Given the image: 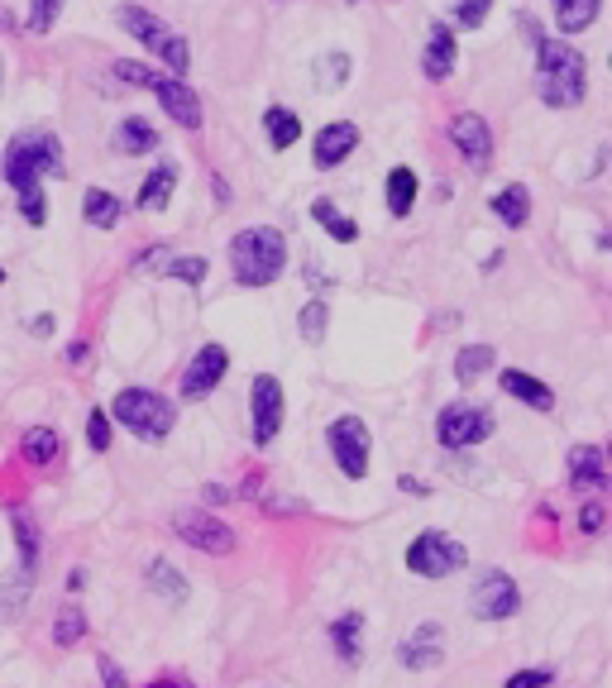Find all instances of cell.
Instances as JSON below:
<instances>
[{
  "label": "cell",
  "mask_w": 612,
  "mask_h": 688,
  "mask_svg": "<svg viewBox=\"0 0 612 688\" xmlns=\"http://www.w3.org/2000/svg\"><path fill=\"white\" fill-rule=\"evenodd\" d=\"M589 91V63L584 53L565 39H541L536 43V96L550 110H574Z\"/></svg>",
  "instance_id": "1"
},
{
  "label": "cell",
  "mask_w": 612,
  "mask_h": 688,
  "mask_svg": "<svg viewBox=\"0 0 612 688\" xmlns=\"http://www.w3.org/2000/svg\"><path fill=\"white\" fill-rule=\"evenodd\" d=\"M287 268V239L273 225H249L230 239V273L240 287H268Z\"/></svg>",
  "instance_id": "2"
},
{
  "label": "cell",
  "mask_w": 612,
  "mask_h": 688,
  "mask_svg": "<svg viewBox=\"0 0 612 688\" xmlns=\"http://www.w3.org/2000/svg\"><path fill=\"white\" fill-rule=\"evenodd\" d=\"M63 172V144L53 129H24L10 139L5 149V163H0V177L15 187V192H29V187H44V177H58Z\"/></svg>",
  "instance_id": "3"
},
{
  "label": "cell",
  "mask_w": 612,
  "mask_h": 688,
  "mask_svg": "<svg viewBox=\"0 0 612 688\" xmlns=\"http://www.w3.org/2000/svg\"><path fill=\"white\" fill-rule=\"evenodd\" d=\"M106 416L120 421L134 440H168L177 426V407L163 392H153V387H125V392H115Z\"/></svg>",
  "instance_id": "4"
},
{
  "label": "cell",
  "mask_w": 612,
  "mask_h": 688,
  "mask_svg": "<svg viewBox=\"0 0 612 688\" xmlns=\"http://www.w3.org/2000/svg\"><path fill=\"white\" fill-rule=\"evenodd\" d=\"M402 564H407V574H416V579L440 583L469 564V550H464L455 536H445V531H421V536H412Z\"/></svg>",
  "instance_id": "5"
},
{
  "label": "cell",
  "mask_w": 612,
  "mask_h": 688,
  "mask_svg": "<svg viewBox=\"0 0 612 688\" xmlns=\"http://www.w3.org/2000/svg\"><path fill=\"white\" fill-rule=\"evenodd\" d=\"M120 29H125L130 39H139L144 48H153L173 72H187V63H192L187 39H182L177 29H168V24L158 20L153 10H144V5H120Z\"/></svg>",
  "instance_id": "6"
},
{
  "label": "cell",
  "mask_w": 612,
  "mask_h": 688,
  "mask_svg": "<svg viewBox=\"0 0 612 688\" xmlns=\"http://www.w3.org/2000/svg\"><path fill=\"white\" fill-rule=\"evenodd\" d=\"M493 411L488 407H474V402H450V407H440L436 416V440L445 450H469V445H483V440H493Z\"/></svg>",
  "instance_id": "7"
},
{
  "label": "cell",
  "mask_w": 612,
  "mask_h": 688,
  "mask_svg": "<svg viewBox=\"0 0 612 688\" xmlns=\"http://www.w3.org/2000/svg\"><path fill=\"white\" fill-rule=\"evenodd\" d=\"M326 450L335 459V469L345 478H364L369 473V454H373V435L364 426V416H335L326 426Z\"/></svg>",
  "instance_id": "8"
},
{
  "label": "cell",
  "mask_w": 612,
  "mask_h": 688,
  "mask_svg": "<svg viewBox=\"0 0 612 688\" xmlns=\"http://www.w3.org/2000/svg\"><path fill=\"white\" fill-rule=\"evenodd\" d=\"M173 536L182 540V545H192V550H201V555H235V531L220 521V516L201 512V507H182V512H173Z\"/></svg>",
  "instance_id": "9"
},
{
  "label": "cell",
  "mask_w": 612,
  "mask_h": 688,
  "mask_svg": "<svg viewBox=\"0 0 612 688\" xmlns=\"http://www.w3.org/2000/svg\"><path fill=\"white\" fill-rule=\"evenodd\" d=\"M469 607H474L479 622H507V617L522 612V588H517V579L507 569H483L479 579H474Z\"/></svg>",
  "instance_id": "10"
},
{
  "label": "cell",
  "mask_w": 612,
  "mask_h": 688,
  "mask_svg": "<svg viewBox=\"0 0 612 688\" xmlns=\"http://www.w3.org/2000/svg\"><path fill=\"white\" fill-rule=\"evenodd\" d=\"M283 416H287V397H283V383L273 373H259L254 387H249V426H254V450H268L283 430Z\"/></svg>",
  "instance_id": "11"
},
{
  "label": "cell",
  "mask_w": 612,
  "mask_h": 688,
  "mask_svg": "<svg viewBox=\"0 0 612 688\" xmlns=\"http://www.w3.org/2000/svg\"><path fill=\"white\" fill-rule=\"evenodd\" d=\"M225 373H230V349H225V344H201L197 354H192V364L182 368V397H187V402L211 397V392L225 383Z\"/></svg>",
  "instance_id": "12"
},
{
  "label": "cell",
  "mask_w": 612,
  "mask_h": 688,
  "mask_svg": "<svg viewBox=\"0 0 612 688\" xmlns=\"http://www.w3.org/2000/svg\"><path fill=\"white\" fill-rule=\"evenodd\" d=\"M569 464V488L574 493H589V497H603L608 493V450L603 445H574L565 454Z\"/></svg>",
  "instance_id": "13"
},
{
  "label": "cell",
  "mask_w": 612,
  "mask_h": 688,
  "mask_svg": "<svg viewBox=\"0 0 612 688\" xmlns=\"http://www.w3.org/2000/svg\"><path fill=\"white\" fill-rule=\"evenodd\" d=\"M149 91L158 96L163 115H173V125L201 129V96H197V91H192L187 82H182V77H153Z\"/></svg>",
  "instance_id": "14"
},
{
  "label": "cell",
  "mask_w": 612,
  "mask_h": 688,
  "mask_svg": "<svg viewBox=\"0 0 612 688\" xmlns=\"http://www.w3.org/2000/svg\"><path fill=\"white\" fill-rule=\"evenodd\" d=\"M397 660H402V669H412V674L445 665V631H440V622H421V626H416L412 636L397 645Z\"/></svg>",
  "instance_id": "15"
},
{
  "label": "cell",
  "mask_w": 612,
  "mask_h": 688,
  "mask_svg": "<svg viewBox=\"0 0 612 688\" xmlns=\"http://www.w3.org/2000/svg\"><path fill=\"white\" fill-rule=\"evenodd\" d=\"M450 139H455V149L469 158V168H488V158H493V129H488L483 115L459 110L455 120H450Z\"/></svg>",
  "instance_id": "16"
},
{
  "label": "cell",
  "mask_w": 612,
  "mask_h": 688,
  "mask_svg": "<svg viewBox=\"0 0 612 688\" xmlns=\"http://www.w3.org/2000/svg\"><path fill=\"white\" fill-rule=\"evenodd\" d=\"M354 149H359V125H350V120H330V125L311 139V158H316V168L321 172L340 168Z\"/></svg>",
  "instance_id": "17"
},
{
  "label": "cell",
  "mask_w": 612,
  "mask_h": 688,
  "mask_svg": "<svg viewBox=\"0 0 612 688\" xmlns=\"http://www.w3.org/2000/svg\"><path fill=\"white\" fill-rule=\"evenodd\" d=\"M455 53H459L455 29H450V24H431L426 48H421V72H426L431 82H445V77L455 72Z\"/></svg>",
  "instance_id": "18"
},
{
  "label": "cell",
  "mask_w": 612,
  "mask_h": 688,
  "mask_svg": "<svg viewBox=\"0 0 612 688\" xmlns=\"http://www.w3.org/2000/svg\"><path fill=\"white\" fill-rule=\"evenodd\" d=\"M498 387L507 397H517L522 407L531 411H555V392H550L536 373H522V368H498Z\"/></svg>",
  "instance_id": "19"
},
{
  "label": "cell",
  "mask_w": 612,
  "mask_h": 688,
  "mask_svg": "<svg viewBox=\"0 0 612 688\" xmlns=\"http://www.w3.org/2000/svg\"><path fill=\"white\" fill-rule=\"evenodd\" d=\"M330 636V650H335V660H345V665H364V612H345V617H335L326 626Z\"/></svg>",
  "instance_id": "20"
},
{
  "label": "cell",
  "mask_w": 612,
  "mask_h": 688,
  "mask_svg": "<svg viewBox=\"0 0 612 688\" xmlns=\"http://www.w3.org/2000/svg\"><path fill=\"white\" fill-rule=\"evenodd\" d=\"M20 459L29 469H53L63 459V435L53 426H29L20 435Z\"/></svg>",
  "instance_id": "21"
},
{
  "label": "cell",
  "mask_w": 612,
  "mask_h": 688,
  "mask_svg": "<svg viewBox=\"0 0 612 688\" xmlns=\"http://www.w3.org/2000/svg\"><path fill=\"white\" fill-rule=\"evenodd\" d=\"M10 526H15V550H20V579L29 583L39 574V559H44V550H39V526H34V516L24 512V507H10Z\"/></svg>",
  "instance_id": "22"
},
{
  "label": "cell",
  "mask_w": 612,
  "mask_h": 688,
  "mask_svg": "<svg viewBox=\"0 0 612 688\" xmlns=\"http://www.w3.org/2000/svg\"><path fill=\"white\" fill-rule=\"evenodd\" d=\"M110 149L125 153V158H139V153H153L158 149V129L144 120V115H125L115 134H110Z\"/></svg>",
  "instance_id": "23"
},
{
  "label": "cell",
  "mask_w": 612,
  "mask_h": 688,
  "mask_svg": "<svg viewBox=\"0 0 612 688\" xmlns=\"http://www.w3.org/2000/svg\"><path fill=\"white\" fill-rule=\"evenodd\" d=\"M488 211L503 220L507 230H522L526 225V215H531V192H526L522 182H507L503 192H493L488 196Z\"/></svg>",
  "instance_id": "24"
},
{
  "label": "cell",
  "mask_w": 612,
  "mask_h": 688,
  "mask_svg": "<svg viewBox=\"0 0 612 688\" xmlns=\"http://www.w3.org/2000/svg\"><path fill=\"white\" fill-rule=\"evenodd\" d=\"M173 187H177V168L173 163H158V168L144 177V187H139V211L163 215L168 201H173Z\"/></svg>",
  "instance_id": "25"
},
{
  "label": "cell",
  "mask_w": 612,
  "mask_h": 688,
  "mask_svg": "<svg viewBox=\"0 0 612 688\" xmlns=\"http://www.w3.org/2000/svg\"><path fill=\"white\" fill-rule=\"evenodd\" d=\"M149 588H153V593H163L173 607H182V602L192 598V583H187V574H182L177 564H168V559H153V564H149Z\"/></svg>",
  "instance_id": "26"
},
{
  "label": "cell",
  "mask_w": 612,
  "mask_h": 688,
  "mask_svg": "<svg viewBox=\"0 0 612 688\" xmlns=\"http://www.w3.org/2000/svg\"><path fill=\"white\" fill-rule=\"evenodd\" d=\"M263 129H268V144H273L278 153H287L297 139H302V120H297L287 106H268V110H263Z\"/></svg>",
  "instance_id": "27"
},
{
  "label": "cell",
  "mask_w": 612,
  "mask_h": 688,
  "mask_svg": "<svg viewBox=\"0 0 612 688\" xmlns=\"http://www.w3.org/2000/svg\"><path fill=\"white\" fill-rule=\"evenodd\" d=\"M82 211H87L91 230H115V225H120V215H125V206L115 201V192H106V187H91L87 201H82Z\"/></svg>",
  "instance_id": "28"
},
{
  "label": "cell",
  "mask_w": 612,
  "mask_h": 688,
  "mask_svg": "<svg viewBox=\"0 0 612 688\" xmlns=\"http://www.w3.org/2000/svg\"><path fill=\"white\" fill-rule=\"evenodd\" d=\"M488 368H498V349L493 344H464L455 354V378L459 383H474V378H483Z\"/></svg>",
  "instance_id": "29"
},
{
  "label": "cell",
  "mask_w": 612,
  "mask_h": 688,
  "mask_svg": "<svg viewBox=\"0 0 612 688\" xmlns=\"http://www.w3.org/2000/svg\"><path fill=\"white\" fill-rule=\"evenodd\" d=\"M87 641V612L82 607H58V617H53V645L58 650H77V645Z\"/></svg>",
  "instance_id": "30"
},
{
  "label": "cell",
  "mask_w": 612,
  "mask_h": 688,
  "mask_svg": "<svg viewBox=\"0 0 612 688\" xmlns=\"http://www.w3.org/2000/svg\"><path fill=\"white\" fill-rule=\"evenodd\" d=\"M311 220H316V225H321V230H326L335 244H354V239H359V225H354L350 215L335 211V201H326V196L311 206Z\"/></svg>",
  "instance_id": "31"
},
{
  "label": "cell",
  "mask_w": 612,
  "mask_h": 688,
  "mask_svg": "<svg viewBox=\"0 0 612 688\" xmlns=\"http://www.w3.org/2000/svg\"><path fill=\"white\" fill-rule=\"evenodd\" d=\"M416 172L412 168H393L388 172V211L397 215V220H407L412 215V206H416Z\"/></svg>",
  "instance_id": "32"
},
{
  "label": "cell",
  "mask_w": 612,
  "mask_h": 688,
  "mask_svg": "<svg viewBox=\"0 0 612 688\" xmlns=\"http://www.w3.org/2000/svg\"><path fill=\"white\" fill-rule=\"evenodd\" d=\"M598 5H603V0H555L560 34H584V29L598 20Z\"/></svg>",
  "instance_id": "33"
},
{
  "label": "cell",
  "mask_w": 612,
  "mask_h": 688,
  "mask_svg": "<svg viewBox=\"0 0 612 688\" xmlns=\"http://www.w3.org/2000/svg\"><path fill=\"white\" fill-rule=\"evenodd\" d=\"M297 330H302V340L306 344H326V330H330V306L321 297H311L297 311Z\"/></svg>",
  "instance_id": "34"
},
{
  "label": "cell",
  "mask_w": 612,
  "mask_h": 688,
  "mask_svg": "<svg viewBox=\"0 0 612 688\" xmlns=\"http://www.w3.org/2000/svg\"><path fill=\"white\" fill-rule=\"evenodd\" d=\"M350 53H321L316 58V77H321V91H340L350 82Z\"/></svg>",
  "instance_id": "35"
},
{
  "label": "cell",
  "mask_w": 612,
  "mask_h": 688,
  "mask_svg": "<svg viewBox=\"0 0 612 688\" xmlns=\"http://www.w3.org/2000/svg\"><path fill=\"white\" fill-rule=\"evenodd\" d=\"M20 215H24V225L44 230V225H48V196H44V187H29V192H20Z\"/></svg>",
  "instance_id": "36"
},
{
  "label": "cell",
  "mask_w": 612,
  "mask_h": 688,
  "mask_svg": "<svg viewBox=\"0 0 612 688\" xmlns=\"http://www.w3.org/2000/svg\"><path fill=\"white\" fill-rule=\"evenodd\" d=\"M168 278H177V282H192V287H201L206 282V258L201 254H192V258H168V268H163Z\"/></svg>",
  "instance_id": "37"
},
{
  "label": "cell",
  "mask_w": 612,
  "mask_h": 688,
  "mask_svg": "<svg viewBox=\"0 0 612 688\" xmlns=\"http://www.w3.org/2000/svg\"><path fill=\"white\" fill-rule=\"evenodd\" d=\"M110 426H115V421L106 416V407H91V416H87V445L96 454L110 450Z\"/></svg>",
  "instance_id": "38"
},
{
  "label": "cell",
  "mask_w": 612,
  "mask_h": 688,
  "mask_svg": "<svg viewBox=\"0 0 612 688\" xmlns=\"http://www.w3.org/2000/svg\"><path fill=\"white\" fill-rule=\"evenodd\" d=\"M493 10V0H455V24L459 29H479Z\"/></svg>",
  "instance_id": "39"
},
{
  "label": "cell",
  "mask_w": 612,
  "mask_h": 688,
  "mask_svg": "<svg viewBox=\"0 0 612 688\" xmlns=\"http://www.w3.org/2000/svg\"><path fill=\"white\" fill-rule=\"evenodd\" d=\"M58 10H63V0H29V29H34V34H48L53 20H58Z\"/></svg>",
  "instance_id": "40"
},
{
  "label": "cell",
  "mask_w": 612,
  "mask_h": 688,
  "mask_svg": "<svg viewBox=\"0 0 612 688\" xmlns=\"http://www.w3.org/2000/svg\"><path fill=\"white\" fill-rule=\"evenodd\" d=\"M603 521H608L603 497H589V502L579 507V536H598V531H603Z\"/></svg>",
  "instance_id": "41"
},
{
  "label": "cell",
  "mask_w": 612,
  "mask_h": 688,
  "mask_svg": "<svg viewBox=\"0 0 612 688\" xmlns=\"http://www.w3.org/2000/svg\"><path fill=\"white\" fill-rule=\"evenodd\" d=\"M550 684H555V669H546V665L536 669V665H531V669H517L503 688H550Z\"/></svg>",
  "instance_id": "42"
},
{
  "label": "cell",
  "mask_w": 612,
  "mask_h": 688,
  "mask_svg": "<svg viewBox=\"0 0 612 688\" xmlns=\"http://www.w3.org/2000/svg\"><path fill=\"white\" fill-rule=\"evenodd\" d=\"M259 512L263 516H302V512H311V507H306V502H297V497H263Z\"/></svg>",
  "instance_id": "43"
},
{
  "label": "cell",
  "mask_w": 612,
  "mask_h": 688,
  "mask_svg": "<svg viewBox=\"0 0 612 688\" xmlns=\"http://www.w3.org/2000/svg\"><path fill=\"white\" fill-rule=\"evenodd\" d=\"M115 77H125L130 86H153V72L144 63H130V58H120L115 63Z\"/></svg>",
  "instance_id": "44"
},
{
  "label": "cell",
  "mask_w": 612,
  "mask_h": 688,
  "mask_svg": "<svg viewBox=\"0 0 612 688\" xmlns=\"http://www.w3.org/2000/svg\"><path fill=\"white\" fill-rule=\"evenodd\" d=\"M168 249H163V244H158V249H144V254L134 258V273H163V263H168Z\"/></svg>",
  "instance_id": "45"
},
{
  "label": "cell",
  "mask_w": 612,
  "mask_h": 688,
  "mask_svg": "<svg viewBox=\"0 0 612 688\" xmlns=\"http://www.w3.org/2000/svg\"><path fill=\"white\" fill-rule=\"evenodd\" d=\"M96 669H101V684H106V688H130V684H125V669L115 665L110 655H101V660H96Z\"/></svg>",
  "instance_id": "46"
},
{
  "label": "cell",
  "mask_w": 612,
  "mask_h": 688,
  "mask_svg": "<svg viewBox=\"0 0 612 688\" xmlns=\"http://www.w3.org/2000/svg\"><path fill=\"white\" fill-rule=\"evenodd\" d=\"M397 488H402V493H412V497H431V483H421L416 473H402V478H397Z\"/></svg>",
  "instance_id": "47"
},
{
  "label": "cell",
  "mask_w": 612,
  "mask_h": 688,
  "mask_svg": "<svg viewBox=\"0 0 612 688\" xmlns=\"http://www.w3.org/2000/svg\"><path fill=\"white\" fill-rule=\"evenodd\" d=\"M517 24L526 29V43H531V48H536V43L546 39V34H541V24H531V15H517Z\"/></svg>",
  "instance_id": "48"
},
{
  "label": "cell",
  "mask_w": 612,
  "mask_h": 688,
  "mask_svg": "<svg viewBox=\"0 0 612 688\" xmlns=\"http://www.w3.org/2000/svg\"><path fill=\"white\" fill-rule=\"evenodd\" d=\"M29 335H53V316H34V321H29Z\"/></svg>",
  "instance_id": "49"
},
{
  "label": "cell",
  "mask_w": 612,
  "mask_h": 688,
  "mask_svg": "<svg viewBox=\"0 0 612 688\" xmlns=\"http://www.w3.org/2000/svg\"><path fill=\"white\" fill-rule=\"evenodd\" d=\"M82 588H87V569H72L67 574V593H82Z\"/></svg>",
  "instance_id": "50"
},
{
  "label": "cell",
  "mask_w": 612,
  "mask_h": 688,
  "mask_svg": "<svg viewBox=\"0 0 612 688\" xmlns=\"http://www.w3.org/2000/svg\"><path fill=\"white\" fill-rule=\"evenodd\" d=\"M230 488H220V483H206V502H230Z\"/></svg>",
  "instance_id": "51"
},
{
  "label": "cell",
  "mask_w": 612,
  "mask_h": 688,
  "mask_svg": "<svg viewBox=\"0 0 612 688\" xmlns=\"http://www.w3.org/2000/svg\"><path fill=\"white\" fill-rule=\"evenodd\" d=\"M211 187H216V206H230V187H225V177H211Z\"/></svg>",
  "instance_id": "52"
},
{
  "label": "cell",
  "mask_w": 612,
  "mask_h": 688,
  "mask_svg": "<svg viewBox=\"0 0 612 688\" xmlns=\"http://www.w3.org/2000/svg\"><path fill=\"white\" fill-rule=\"evenodd\" d=\"M67 364H87V344H82V340L67 349Z\"/></svg>",
  "instance_id": "53"
},
{
  "label": "cell",
  "mask_w": 612,
  "mask_h": 688,
  "mask_svg": "<svg viewBox=\"0 0 612 688\" xmlns=\"http://www.w3.org/2000/svg\"><path fill=\"white\" fill-rule=\"evenodd\" d=\"M149 688H192V684H182V679H158V684H149Z\"/></svg>",
  "instance_id": "54"
},
{
  "label": "cell",
  "mask_w": 612,
  "mask_h": 688,
  "mask_svg": "<svg viewBox=\"0 0 612 688\" xmlns=\"http://www.w3.org/2000/svg\"><path fill=\"white\" fill-rule=\"evenodd\" d=\"M0 282H5V268H0Z\"/></svg>",
  "instance_id": "55"
},
{
  "label": "cell",
  "mask_w": 612,
  "mask_h": 688,
  "mask_svg": "<svg viewBox=\"0 0 612 688\" xmlns=\"http://www.w3.org/2000/svg\"><path fill=\"white\" fill-rule=\"evenodd\" d=\"M345 5H354V0H345Z\"/></svg>",
  "instance_id": "56"
}]
</instances>
